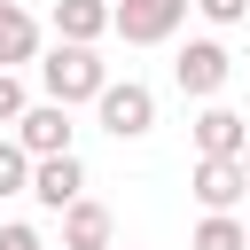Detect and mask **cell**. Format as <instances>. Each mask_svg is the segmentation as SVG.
I'll list each match as a JSON object with an SVG mask.
<instances>
[{
    "instance_id": "6da1fadb",
    "label": "cell",
    "mask_w": 250,
    "mask_h": 250,
    "mask_svg": "<svg viewBox=\"0 0 250 250\" xmlns=\"http://www.w3.org/2000/svg\"><path fill=\"white\" fill-rule=\"evenodd\" d=\"M39 86H47V102L78 109V102H94V94L109 86V62H102L94 47H78V39H55V47L39 55Z\"/></svg>"
},
{
    "instance_id": "7a4b0ae2",
    "label": "cell",
    "mask_w": 250,
    "mask_h": 250,
    "mask_svg": "<svg viewBox=\"0 0 250 250\" xmlns=\"http://www.w3.org/2000/svg\"><path fill=\"white\" fill-rule=\"evenodd\" d=\"M188 23V0H109V31L125 47H164Z\"/></svg>"
},
{
    "instance_id": "3957f363",
    "label": "cell",
    "mask_w": 250,
    "mask_h": 250,
    "mask_svg": "<svg viewBox=\"0 0 250 250\" xmlns=\"http://www.w3.org/2000/svg\"><path fill=\"white\" fill-rule=\"evenodd\" d=\"M94 117H102V133H117V141H141V133L156 125V94H148L141 78H109V86L94 94Z\"/></svg>"
},
{
    "instance_id": "277c9868",
    "label": "cell",
    "mask_w": 250,
    "mask_h": 250,
    "mask_svg": "<svg viewBox=\"0 0 250 250\" xmlns=\"http://www.w3.org/2000/svg\"><path fill=\"white\" fill-rule=\"evenodd\" d=\"M23 156H62V148H78V125H70V109L62 102H31L23 117H16V133H8Z\"/></svg>"
},
{
    "instance_id": "5b68a950",
    "label": "cell",
    "mask_w": 250,
    "mask_h": 250,
    "mask_svg": "<svg viewBox=\"0 0 250 250\" xmlns=\"http://www.w3.org/2000/svg\"><path fill=\"white\" fill-rule=\"evenodd\" d=\"M227 70H234V55H227L219 39H188V47H180V62H172V78H180V94H195V102H219V86H227Z\"/></svg>"
},
{
    "instance_id": "8992f818",
    "label": "cell",
    "mask_w": 250,
    "mask_h": 250,
    "mask_svg": "<svg viewBox=\"0 0 250 250\" xmlns=\"http://www.w3.org/2000/svg\"><path fill=\"white\" fill-rule=\"evenodd\" d=\"M188 133H195V156H242V148H250V117L227 109V102H203Z\"/></svg>"
},
{
    "instance_id": "52a82bcc",
    "label": "cell",
    "mask_w": 250,
    "mask_h": 250,
    "mask_svg": "<svg viewBox=\"0 0 250 250\" xmlns=\"http://www.w3.org/2000/svg\"><path fill=\"white\" fill-rule=\"evenodd\" d=\"M188 188H195V203H203V211H234V203L250 195V180H242V156H195Z\"/></svg>"
},
{
    "instance_id": "ba28073f",
    "label": "cell",
    "mask_w": 250,
    "mask_h": 250,
    "mask_svg": "<svg viewBox=\"0 0 250 250\" xmlns=\"http://www.w3.org/2000/svg\"><path fill=\"white\" fill-rule=\"evenodd\" d=\"M31 195H39L47 211L78 203V195H86V164H78V148H62V156H31Z\"/></svg>"
},
{
    "instance_id": "9c48e42d",
    "label": "cell",
    "mask_w": 250,
    "mask_h": 250,
    "mask_svg": "<svg viewBox=\"0 0 250 250\" xmlns=\"http://www.w3.org/2000/svg\"><path fill=\"white\" fill-rule=\"evenodd\" d=\"M62 250H109V203H94V195L62 203Z\"/></svg>"
},
{
    "instance_id": "30bf717a",
    "label": "cell",
    "mask_w": 250,
    "mask_h": 250,
    "mask_svg": "<svg viewBox=\"0 0 250 250\" xmlns=\"http://www.w3.org/2000/svg\"><path fill=\"white\" fill-rule=\"evenodd\" d=\"M31 55H39L31 8H23V0H0V70H16V62H31Z\"/></svg>"
},
{
    "instance_id": "8fae6325",
    "label": "cell",
    "mask_w": 250,
    "mask_h": 250,
    "mask_svg": "<svg viewBox=\"0 0 250 250\" xmlns=\"http://www.w3.org/2000/svg\"><path fill=\"white\" fill-rule=\"evenodd\" d=\"M102 31H109V0H55V39L94 47Z\"/></svg>"
},
{
    "instance_id": "7c38bea8",
    "label": "cell",
    "mask_w": 250,
    "mask_h": 250,
    "mask_svg": "<svg viewBox=\"0 0 250 250\" xmlns=\"http://www.w3.org/2000/svg\"><path fill=\"white\" fill-rule=\"evenodd\" d=\"M188 250H250V242H242V219L234 211H203V227L188 234Z\"/></svg>"
},
{
    "instance_id": "4fadbf2b",
    "label": "cell",
    "mask_w": 250,
    "mask_h": 250,
    "mask_svg": "<svg viewBox=\"0 0 250 250\" xmlns=\"http://www.w3.org/2000/svg\"><path fill=\"white\" fill-rule=\"evenodd\" d=\"M8 195H31V156L16 148V141H0V203Z\"/></svg>"
},
{
    "instance_id": "5bb4252c",
    "label": "cell",
    "mask_w": 250,
    "mask_h": 250,
    "mask_svg": "<svg viewBox=\"0 0 250 250\" xmlns=\"http://www.w3.org/2000/svg\"><path fill=\"white\" fill-rule=\"evenodd\" d=\"M188 8H195L211 31H227V23H242V16H250V0H188Z\"/></svg>"
},
{
    "instance_id": "9a60e30c",
    "label": "cell",
    "mask_w": 250,
    "mask_h": 250,
    "mask_svg": "<svg viewBox=\"0 0 250 250\" xmlns=\"http://www.w3.org/2000/svg\"><path fill=\"white\" fill-rule=\"evenodd\" d=\"M23 109H31V94H23V78H16V70H0V125H16Z\"/></svg>"
},
{
    "instance_id": "2e32d148",
    "label": "cell",
    "mask_w": 250,
    "mask_h": 250,
    "mask_svg": "<svg viewBox=\"0 0 250 250\" xmlns=\"http://www.w3.org/2000/svg\"><path fill=\"white\" fill-rule=\"evenodd\" d=\"M0 250H47V242H39V227L16 219V227H0Z\"/></svg>"
},
{
    "instance_id": "e0dca14e",
    "label": "cell",
    "mask_w": 250,
    "mask_h": 250,
    "mask_svg": "<svg viewBox=\"0 0 250 250\" xmlns=\"http://www.w3.org/2000/svg\"><path fill=\"white\" fill-rule=\"evenodd\" d=\"M242 180H250V148H242Z\"/></svg>"
},
{
    "instance_id": "ac0fdd59",
    "label": "cell",
    "mask_w": 250,
    "mask_h": 250,
    "mask_svg": "<svg viewBox=\"0 0 250 250\" xmlns=\"http://www.w3.org/2000/svg\"><path fill=\"white\" fill-rule=\"evenodd\" d=\"M242 242H250V219H242Z\"/></svg>"
},
{
    "instance_id": "d6986e66",
    "label": "cell",
    "mask_w": 250,
    "mask_h": 250,
    "mask_svg": "<svg viewBox=\"0 0 250 250\" xmlns=\"http://www.w3.org/2000/svg\"><path fill=\"white\" fill-rule=\"evenodd\" d=\"M109 250H117V242H109Z\"/></svg>"
}]
</instances>
